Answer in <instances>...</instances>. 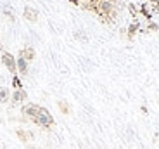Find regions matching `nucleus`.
<instances>
[{
    "mask_svg": "<svg viewBox=\"0 0 159 149\" xmlns=\"http://www.w3.org/2000/svg\"><path fill=\"white\" fill-rule=\"evenodd\" d=\"M21 57H23L24 61H33L35 59V50H33V47H26V49H23L21 50Z\"/></svg>",
    "mask_w": 159,
    "mask_h": 149,
    "instance_id": "4",
    "label": "nucleus"
},
{
    "mask_svg": "<svg viewBox=\"0 0 159 149\" xmlns=\"http://www.w3.org/2000/svg\"><path fill=\"white\" fill-rule=\"evenodd\" d=\"M23 113L28 114L36 125L43 127V128H50L54 125V118H52V114L45 108H40V106H35V104H28L23 109Z\"/></svg>",
    "mask_w": 159,
    "mask_h": 149,
    "instance_id": "1",
    "label": "nucleus"
},
{
    "mask_svg": "<svg viewBox=\"0 0 159 149\" xmlns=\"http://www.w3.org/2000/svg\"><path fill=\"white\" fill-rule=\"evenodd\" d=\"M2 63L7 66L11 73H16L17 71V63L14 61V57H12L11 54H4V56H2Z\"/></svg>",
    "mask_w": 159,
    "mask_h": 149,
    "instance_id": "2",
    "label": "nucleus"
},
{
    "mask_svg": "<svg viewBox=\"0 0 159 149\" xmlns=\"http://www.w3.org/2000/svg\"><path fill=\"white\" fill-rule=\"evenodd\" d=\"M16 63H17V69H19L21 75H23V77L24 75H28V61H24L23 57L19 56V59H17Z\"/></svg>",
    "mask_w": 159,
    "mask_h": 149,
    "instance_id": "5",
    "label": "nucleus"
},
{
    "mask_svg": "<svg viewBox=\"0 0 159 149\" xmlns=\"http://www.w3.org/2000/svg\"><path fill=\"white\" fill-rule=\"evenodd\" d=\"M9 99V90L7 89H2L0 90V102H5Z\"/></svg>",
    "mask_w": 159,
    "mask_h": 149,
    "instance_id": "8",
    "label": "nucleus"
},
{
    "mask_svg": "<svg viewBox=\"0 0 159 149\" xmlns=\"http://www.w3.org/2000/svg\"><path fill=\"white\" fill-rule=\"evenodd\" d=\"M17 135H19V137L23 139L24 142H28V139L31 137V135H30V133H24V132H21V130H19V132H17Z\"/></svg>",
    "mask_w": 159,
    "mask_h": 149,
    "instance_id": "9",
    "label": "nucleus"
},
{
    "mask_svg": "<svg viewBox=\"0 0 159 149\" xmlns=\"http://www.w3.org/2000/svg\"><path fill=\"white\" fill-rule=\"evenodd\" d=\"M59 109L62 111L64 114H69V111H71V108H69V106L66 104L64 101H59Z\"/></svg>",
    "mask_w": 159,
    "mask_h": 149,
    "instance_id": "7",
    "label": "nucleus"
},
{
    "mask_svg": "<svg viewBox=\"0 0 159 149\" xmlns=\"http://www.w3.org/2000/svg\"><path fill=\"white\" fill-rule=\"evenodd\" d=\"M24 99H26V94H24L21 89H17L16 92H14V102H23Z\"/></svg>",
    "mask_w": 159,
    "mask_h": 149,
    "instance_id": "6",
    "label": "nucleus"
},
{
    "mask_svg": "<svg viewBox=\"0 0 159 149\" xmlns=\"http://www.w3.org/2000/svg\"><path fill=\"white\" fill-rule=\"evenodd\" d=\"M24 17L28 21H31V23H36L38 21V11L28 5V7H24Z\"/></svg>",
    "mask_w": 159,
    "mask_h": 149,
    "instance_id": "3",
    "label": "nucleus"
}]
</instances>
